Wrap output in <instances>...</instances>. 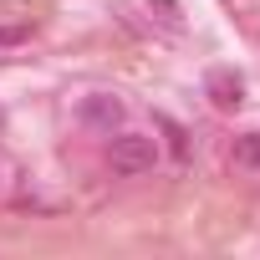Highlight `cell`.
I'll return each mask as SVG.
<instances>
[{
  "mask_svg": "<svg viewBox=\"0 0 260 260\" xmlns=\"http://www.w3.org/2000/svg\"><path fill=\"white\" fill-rule=\"evenodd\" d=\"M107 164H112V174H122V179H138V174H148V169L158 164V143H153L148 133H117Z\"/></svg>",
  "mask_w": 260,
  "mask_h": 260,
  "instance_id": "cell-1",
  "label": "cell"
},
{
  "mask_svg": "<svg viewBox=\"0 0 260 260\" xmlns=\"http://www.w3.org/2000/svg\"><path fill=\"white\" fill-rule=\"evenodd\" d=\"M82 117L112 133V127L122 122V102H112V97H87V102H82Z\"/></svg>",
  "mask_w": 260,
  "mask_h": 260,
  "instance_id": "cell-2",
  "label": "cell"
},
{
  "mask_svg": "<svg viewBox=\"0 0 260 260\" xmlns=\"http://www.w3.org/2000/svg\"><path fill=\"white\" fill-rule=\"evenodd\" d=\"M235 169H260V127L235 138Z\"/></svg>",
  "mask_w": 260,
  "mask_h": 260,
  "instance_id": "cell-3",
  "label": "cell"
},
{
  "mask_svg": "<svg viewBox=\"0 0 260 260\" xmlns=\"http://www.w3.org/2000/svg\"><path fill=\"white\" fill-rule=\"evenodd\" d=\"M209 92H214V102H219V107H235V102H240V82H235V77H224V72H219V77H209Z\"/></svg>",
  "mask_w": 260,
  "mask_h": 260,
  "instance_id": "cell-4",
  "label": "cell"
},
{
  "mask_svg": "<svg viewBox=\"0 0 260 260\" xmlns=\"http://www.w3.org/2000/svg\"><path fill=\"white\" fill-rule=\"evenodd\" d=\"M26 36H31V26H0V46H16Z\"/></svg>",
  "mask_w": 260,
  "mask_h": 260,
  "instance_id": "cell-5",
  "label": "cell"
}]
</instances>
